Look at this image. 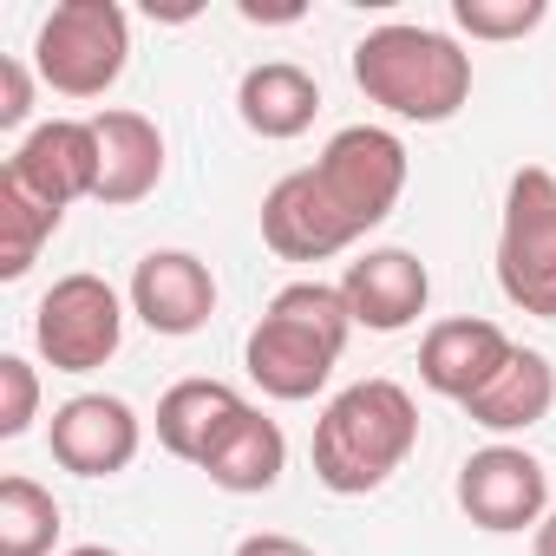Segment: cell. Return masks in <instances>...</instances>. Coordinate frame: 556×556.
Listing matches in <instances>:
<instances>
[{
    "label": "cell",
    "mask_w": 556,
    "mask_h": 556,
    "mask_svg": "<svg viewBox=\"0 0 556 556\" xmlns=\"http://www.w3.org/2000/svg\"><path fill=\"white\" fill-rule=\"evenodd\" d=\"M419 445V406L400 380H354L315 419V478L334 497L380 491Z\"/></svg>",
    "instance_id": "6da1fadb"
},
{
    "label": "cell",
    "mask_w": 556,
    "mask_h": 556,
    "mask_svg": "<svg viewBox=\"0 0 556 556\" xmlns=\"http://www.w3.org/2000/svg\"><path fill=\"white\" fill-rule=\"evenodd\" d=\"M354 86L406 125H445L471 99V53L439 27L387 21L354 47Z\"/></svg>",
    "instance_id": "7a4b0ae2"
},
{
    "label": "cell",
    "mask_w": 556,
    "mask_h": 556,
    "mask_svg": "<svg viewBox=\"0 0 556 556\" xmlns=\"http://www.w3.org/2000/svg\"><path fill=\"white\" fill-rule=\"evenodd\" d=\"M354 315L328 282H289L242 341V367L268 400H315L341 367Z\"/></svg>",
    "instance_id": "3957f363"
},
{
    "label": "cell",
    "mask_w": 556,
    "mask_h": 556,
    "mask_svg": "<svg viewBox=\"0 0 556 556\" xmlns=\"http://www.w3.org/2000/svg\"><path fill=\"white\" fill-rule=\"evenodd\" d=\"M131 21L118 0H60L34 34V66L60 99H105L125 79Z\"/></svg>",
    "instance_id": "277c9868"
},
{
    "label": "cell",
    "mask_w": 556,
    "mask_h": 556,
    "mask_svg": "<svg viewBox=\"0 0 556 556\" xmlns=\"http://www.w3.org/2000/svg\"><path fill=\"white\" fill-rule=\"evenodd\" d=\"M497 289L510 308L556 321V177L543 164H523L504 190L497 223Z\"/></svg>",
    "instance_id": "5b68a950"
},
{
    "label": "cell",
    "mask_w": 556,
    "mask_h": 556,
    "mask_svg": "<svg viewBox=\"0 0 556 556\" xmlns=\"http://www.w3.org/2000/svg\"><path fill=\"white\" fill-rule=\"evenodd\" d=\"M125 341V302L105 275L79 268L40 295L34 308V348L47 354L53 374H99Z\"/></svg>",
    "instance_id": "8992f818"
},
{
    "label": "cell",
    "mask_w": 556,
    "mask_h": 556,
    "mask_svg": "<svg viewBox=\"0 0 556 556\" xmlns=\"http://www.w3.org/2000/svg\"><path fill=\"white\" fill-rule=\"evenodd\" d=\"M315 177L321 190L341 203V216L367 236L380 229L400 197H406V144L387 131V125H348L328 138V151L315 157Z\"/></svg>",
    "instance_id": "52a82bcc"
},
{
    "label": "cell",
    "mask_w": 556,
    "mask_h": 556,
    "mask_svg": "<svg viewBox=\"0 0 556 556\" xmlns=\"http://www.w3.org/2000/svg\"><path fill=\"white\" fill-rule=\"evenodd\" d=\"M458 510L491 530V536H517L536 530L549 517V471L523 452V445H484L458 465Z\"/></svg>",
    "instance_id": "ba28073f"
},
{
    "label": "cell",
    "mask_w": 556,
    "mask_h": 556,
    "mask_svg": "<svg viewBox=\"0 0 556 556\" xmlns=\"http://www.w3.org/2000/svg\"><path fill=\"white\" fill-rule=\"evenodd\" d=\"M47 445H53L60 471H73V478H118L138 458L144 426L118 393H73L66 406H53Z\"/></svg>",
    "instance_id": "9c48e42d"
},
{
    "label": "cell",
    "mask_w": 556,
    "mask_h": 556,
    "mask_svg": "<svg viewBox=\"0 0 556 556\" xmlns=\"http://www.w3.org/2000/svg\"><path fill=\"white\" fill-rule=\"evenodd\" d=\"M262 242L282 262H328V255L354 249L361 229L341 216V203L321 190V177L308 164V170H289L282 184L262 197Z\"/></svg>",
    "instance_id": "30bf717a"
},
{
    "label": "cell",
    "mask_w": 556,
    "mask_h": 556,
    "mask_svg": "<svg viewBox=\"0 0 556 556\" xmlns=\"http://www.w3.org/2000/svg\"><path fill=\"white\" fill-rule=\"evenodd\" d=\"M131 315L151 334H164V341L197 334L216 315V275H210V262L190 255V249H151L131 268Z\"/></svg>",
    "instance_id": "8fae6325"
},
{
    "label": "cell",
    "mask_w": 556,
    "mask_h": 556,
    "mask_svg": "<svg viewBox=\"0 0 556 556\" xmlns=\"http://www.w3.org/2000/svg\"><path fill=\"white\" fill-rule=\"evenodd\" d=\"M14 184H27L40 203L66 210L79 197H99V131L92 118H53L21 138V151L0 164Z\"/></svg>",
    "instance_id": "7c38bea8"
},
{
    "label": "cell",
    "mask_w": 556,
    "mask_h": 556,
    "mask_svg": "<svg viewBox=\"0 0 556 556\" xmlns=\"http://www.w3.org/2000/svg\"><path fill=\"white\" fill-rule=\"evenodd\" d=\"M341 302L354 315V328L367 334H400L426 315L432 302V275L413 249H367L361 262H348L341 275Z\"/></svg>",
    "instance_id": "4fadbf2b"
},
{
    "label": "cell",
    "mask_w": 556,
    "mask_h": 556,
    "mask_svg": "<svg viewBox=\"0 0 556 556\" xmlns=\"http://www.w3.org/2000/svg\"><path fill=\"white\" fill-rule=\"evenodd\" d=\"M510 361V334L497 321H478V315H452L439 328H426L419 341V380L439 393V400H471L497 367Z\"/></svg>",
    "instance_id": "5bb4252c"
},
{
    "label": "cell",
    "mask_w": 556,
    "mask_h": 556,
    "mask_svg": "<svg viewBox=\"0 0 556 556\" xmlns=\"http://www.w3.org/2000/svg\"><path fill=\"white\" fill-rule=\"evenodd\" d=\"M92 131H99V203L105 210L144 203L164 184V131L144 112H125V105L99 112Z\"/></svg>",
    "instance_id": "9a60e30c"
},
{
    "label": "cell",
    "mask_w": 556,
    "mask_h": 556,
    "mask_svg": "<svg viewBox=\"0 0 556 556\" xmlns=\"http://www.w3.org/2000/svg\"><path fill=\"white\" fill-rule=\"evenodd\" d=\"M249 413V400L229 387V380H177L164 400H157V445L184 465L203 471V458L229 439V426Z\"/></svg>",
    "instance_id": "2e32d148"
},
{
    "label": "cell",
    "mask_w": 556,
    "mask_h": 556,
    "mask_svg": "<svg viewBox=\"0 0 556 556\" xmlns=\"http://www.w3.org/2000/svg\"><path fill=\"white\" fill-rule=\"evenodd\" d=\"M236 112H242V125H249L255 138L289 144V138H302V131L315 125V112H321V86H315V73L295 66V60H262V66L242 73V86H236Z\"/></svg>",
    "instance_id": "e0dca14e"
},
{
    "label": "cell",
    "mask_w": 556,
    "mask_h": 556,
    "mask_svg": "<svg viewBox=\"0 0 556 556\" xmlns=\"http://www.w3.org/2000/svg\"><path fill=\"white\" fill-rule=\"evenodd\" d=\"M549 406H556V367H549V354H536V348H510V361L465 400L471 426H484V432H497V439L543 426Z\"/></svg>",
    "instance_id": "ac0fdd59"
},
{
    "label": "cell",
    "mask_w": 556,
    "mask_h": 556,
    "mask_svg": "<svg viewBox=\"0 0 556 556\" xmlns=\"http://www.w3.org/2000/svg\"><path fill=\"white\" fill-rule=\"evenodd\" d=\"M282 471H289V439H282V426H275L262 406H249V413L229 426V439L203 458V478H210L216 491H229V497L275 491V484H282Z\"/></svg>",
    "instance_id": "d6986e66"
},
{
    "label": "cell",
    "mask_w": 556,
    "mask_h": 556,
    "mask_svg": "<svg viewBox=\"0 0 556 556\" xmlns=\"http://www.w3.org/2000/svg\"><path fill=\"white\" fill-rule=\"evenodd\" d=\"M60 223H66V210L40 203L27 184H14L0 170V275H8V282H21V275L40 262V249H47V236Z\"/></svg>",
    "instance_id": "ffe728a7"
},
{
    "label": "cell",
    "mask_w": 556,
    "mask_h": 556,
    "mask_svg": "<svg viewBox=\"0 0 556 556\" xmlns=\"http://www.w3.org/2000/svg\"><path fill=\"white\" fill-rule=\"evenodd\" d=\"M60 504L34 478H0V556H53L60 543Z\"/></svg>",
    "instance_id": "44dd1931"
},
{
    "label": "cell",
    "mask_w": 556,
    "mask_h": 556,
    "mask_svg": "<svg viewBox=\"0 0 556 556\" xmlns=\"http://www.w3.org/2000/svg\"><path fill=\"white\" fill-rule=\"evenodd\" d=\"M452 21L471 40H523L549 21L543 0H452Z\"/></svg>",
    "instance_id": "7402d4cb"
},
{
    "label": "cell",
    "mask_w": 556,
    "mask_h": 556,
    "mask_svg": "<svg viewBox=\"0 0 556 556\" xmlns=\"http://www.w3.org/2000/svg\"><path fill=\"white\" fill-rule=\"evenodd\" d=\"M34 419H40V374L21 354H8L0 361V439H21Z\"/></svg>",
    "instance_id": "603a6c76"
},
{
    "label": "cell",
    "mask_w": 556,
    "mask_h": 556,
    "mask_svg": "<svg viewBox=\"0 0 556 556\" xmlns=\"http://www.w3.org/2000/svg\"><path fill=\"white\" fill-rule=\"evenodd\" d=\"M34 112V73L27 60H0V131H21Z\"/></svg>",
    "instance_id": "cb8c5ba5"
},
{
    "label": "cell",
    "mask_w": 556,
    "mask_h": 556,
    "mask_svg": "<svg viewBox=\"0 0 556 556\" xmlns=\"http://www.w3.org/2000/svg\"><path fill=\"white\" fill-rule=\"evenodd\" d=\"M236 556H315V549L302 536H282V530H255V536L236 543Z\"/></svg>",
    "instance_id": "d4e9b609"
},
{
    "label": "cell",
    "mask_w": 556,
    "mask_h": 556,
    "mask_svg": "<svg viewBox=\"0 0 556 556\" xmlns=\"http://www.w3.org/2000/svg\"><path fill=\"white\" fill-rule=\"evenodd\" d=\"M530 556H556V510L530 530Z\"/></svg>",
    "instance_id": "484cf974"
},
{
    "label": "cell",
    "mask_w": 556,
    "mask_h": 556,
    "mask_svg": "<svg viewBox=\"0 0 556 556\" xmlns=\"http://www.w3.org/2000/svg\"><path fill=\"white\" fill-rule=\"evenodd\" d=\"M66 556H118V549H105V543H79V549H66Z\"/></svg>",
    "instance_id": "4316f807"
}]
</instances>
